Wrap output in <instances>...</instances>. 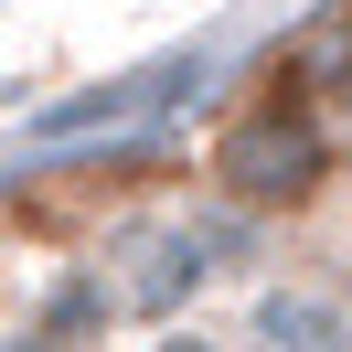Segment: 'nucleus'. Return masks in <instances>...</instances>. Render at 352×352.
<instances>
[{
    "label": "nucleus",
    "instance_id": "1",
    "mask_svg": "<svg viewBox=\"0 0 352 352\" xmlns=\"http://www.w3.org/2000/svg\"><path fill=\"white\" fill-rule=\"evenodd\" d=\"M203 182H214V203H224V214H245V224L309 214V203L342 182V129H331V107L299 86V75H278L267 96H245V107L214 129Z\"/></svg>",
    "mask_w": 352,
    "mask_h": 352
},
{
    "label": "nucleus",
    "instance_id": "3",
    "mask_svg": "<svg viewBox=\"0 0 352 352\" xmlns=\"http://www.w3.org/2000/svg\"><path fill=\"white\" fill-rule=\"evenodd\" d=\"M245 331L256 342H352V299H331V288H256Z\"/></svg>",
    "mask_w": 352,
    "mask_h": 352
},
{
    "label": "nucleus",
    "instance_id": "2",
    "mask_svg": "<svg viewBox=\"0 0 352 352\" xmlns=\"http://www.w3.org/2000/svg\"><path fill=\"white\" fill-rule=\"evenodd\" d=\"M224 224L214 214H118L107 224V245L86 256V288H96V309L107 320H182V309L214 288V267H224Z\"/></svg>",
    "mask_w": 352,
    "mask_h": 352
}]
</instances>
